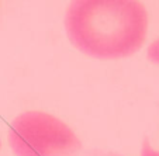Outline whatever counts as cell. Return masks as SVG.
Listing matches in <instances>:
<instances>
[{
    "instance_id": "2",
    "label": "cell",
    "mask_w": 159,
    "mask_h": 156,
    "mask_svg": "<svg viewBox=\"0 0 159 156\" xmlns=\"http://www.w3.org/2000/svg\"><path fill=\"white\" fill-rule=\"evenodd\" d=\"M9 145L16 156H75L82 148L72 128L42 111H25L13 120Z\"/></svg>"
},
{
    "instance_id": "3",
    "label": "cell",
    "mask_w": 159,
    "mask_h": 156,
    "mask_svg": "<svg viewBox=\"0 0 159 156\" xmlns=\"http://www.w3.org/2000/svg\"><path fill=\"white\" fill-rule=\"evenodd\" d=\"M147 58L152 63H156V65H159V38L155 39V41H153L152 44L149 45V48H148Z\"/></svg>"
},
{
    "instance_id": "5",
    "label": "cell",
    "mask_w": 159,
    "mask_h": 156,
    "mask_svg": "<svg viewBox=\"0 0 159 156\" xmlns=\"http://www.w3.org/2000/svg\"><path fill=\"white\" fill-rule=\"evenodd\" d=\"M89 156H120V155H117V153H111V152H108V153H104V152H93V155L92 153H89Z\"/></svg>"
},
{
    "instance_id": "4",
    "label": "cell",
    "mask_w": 159,
    "mask_h": 156,
    "mask_svg": "<svg viewBox=\"0 0 159 156\" xmlns=\"http://www.w3.org/2000/svg\"><path fill=\"white\" fill-rule=\"evenodd\" d=\"M139 156H159V150L153 149L148 139H144L141 146V155Z\"/></svg>"
},
{
    "instance_id": "1",
    "label": "cell",
    "mask_w": 159,
    "mask_h": 156,
    "mask_svg": "<svg viewBox=\"0 0 159 156\" xmlns=\"http://www.w3.org/2000/svg\"><path fill=\"white\" fill-rule=\"evenodd\" d=\"M65 31L82 54L96 59H120L144 45L148 13L135 0H76L66 9Z\"/></svg>"
}]
</instances>
